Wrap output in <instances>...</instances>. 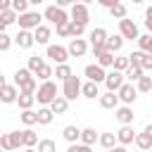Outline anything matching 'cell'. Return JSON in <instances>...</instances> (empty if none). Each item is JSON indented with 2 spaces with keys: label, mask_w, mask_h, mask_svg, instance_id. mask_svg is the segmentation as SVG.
<instances>
[{
  "label": "cell",
  "mask_w": 152,
  "mask_h": 152,
  "mask_svg": "<svg viewBox=\"0 0 152 152\" xmlns=\"http://www.w3.org/2000/svg\"><path fill=\"white\" fill-rule=\"evenodd\" d=\"M19 119H21V124L24 126H33V124H38V112H33V109H24L21 114H19Z\"/></svg>",
  "instance_id": "obj_27"
},
{
  "label": "cell",
  "mask_w": 152,
  "mask_h": 152,
  "mask_svg": "<svg viewBox=\"0 0 152 152\" xmlns=\"http://www.w3.org/2000/svg\"><path fill=\"white\" fill-rule=\"evenodd\" d=\"M135 88H138V93H150V90H152V76H142V78L135 83Z\"/></svg>",
  "instance_id": "obj_39"
},
{
  "label": "cell",
  "mask_w": 152,
  "mask_h": 152,
  "mask_svg": "<svg viewBox=\"0 0 152 152\" xmlns=\"http://www.w3.org/2000/svg\"><path fill=\"white\" fill-rule=\"evenodd\" d=\"M0 100H2L5 104H12V102H17V100H19V88H17L14 83H2Z\"/></svg>",
  "instance_id": "obj_13"
},
{
  "label": "cell",
  "mask_w": 152,
  "mask_h": 152,
  "mask_svg": "<svg viewBox=\"0 0 152 152\" xmlns=\"http://www.w3.org/2000/svg\"><path fill=\"white\" fill-rule=\"evenodd\" d=\"M83 74H86V78L93 81V83H104V81H107V71H104V66H100L97 62H95V64H86Z\"/></svg>",
  "instance_id": "obj_8"
},
{
  "label": "cell",
  "mask_w": 152,
  "mask_h": 152,
  "mask_svg": "<svg viewBox=\"0 0 152 152\" xmlns=\"http://www.w3.org/2000/svg\"><path fill=\"white\" fill-rule=\"evenodd\" d=\"M116 112V119H119V124L121 126H131L133 124V119H135V114H133V109H131V104H121L119 109H114Z\"/></svg>",
  "instance_id": "obj_16"
},
{
  "label": "cell",
  "mask_w": 152,
  "mask_h": 152,
  "mask_svg": "<svg viewBox=\"0 0 152 152\" xmlns=\"http://www.w3.org/2000/svg\"><path fill=\"white\" fill-rule=\"evenodd\" d=\"M135 145H138V150H142V152L150 150V147H152V135H147L145 131L138 133V135H135Z\"/></svg>",
  "instance_id": "obj_31"
},
{
  "label": "cell",
  "mask_w": 152,
  "mask_h": 152,
  "mask_svg": "<svg viewBox=\"0 0 152 152\" xmlns=\"http://www.w3.org/2000/svg\"><path fill=\"white\" fill-rule=\"evenodd\" d=\"M124 40H126V38H124L121 33H114V36H109V38H107V43H104L107 52H112V55H114V52H119V50L124 48Z\"/></svg>",
  "instance_id": "obj_19"
},
{
  "label": "cell",
  "mask_w": 152,
  "mask_h": 152,
  "mask_svg": "<svg viewBox=\"0 0 152 152\" xmlns=\"http://www.w3.org/2000/svg\"><path fill=\"white\" fill-rule=\"evenodd\" d=\"M81 90H83V83H81V78L78 76H69L64 83H62V95L71 102V100H76L78 95H81Z\"/></svg>",
  "instance_id": "obj_5"
},
{
  "label": "cell",
  "mask_w": 152,
  "mask_h": 152,
  "mask_svg": "<svg viewBox=\"0 0 152 152\" xmlns=\"http://www.w3.org/2000/svg\"><path fill=\"white\" fill-rule=\"evenodd\" d=\"M43 19H45V17H43L38 10H33V12L28 10V12L19 14V21H17V24H19V28H26V31H36L38 26H43Z\"/></svg>",
  "instance_id": "obj_4"
},
{
  "label": "cell",
  "mask_w": 152,
  "mask_h": 152,
  "mask_svg": "<svg viewBox=\"0 0 152 152\" xmlns=\"http://www.w3.org/2000/svg\"><path fill=\"white\" fill-rule=\"evenodd\" d=\"M81 95H83V97H88V100H95V97H100V95H102V93H100V83L86 81V83H83V90H81Z\"/></svg>",
  "instance_id": "obj_20"
},
{
  "label": "cell",
  "mask_w": 152,
  "mask_h": 152,
  "mask_svg": "<svg viewBox=\"0 0 152 152\" xmlns=\"http://www.w3.org/2000/svg\"><path fill=\"white\" fill-rule=\"evenodd\" d=\"M28 0H12V10L17 12V14H24V12H28Z\"/></svg>",
  "instance_id": "obj_41"
},
{
  "label": "cell",
  "mask_w": 152,
  "mask_h": 152,
  "mask_svg": "<svg viewBox=\"0 0 152 152\" xmlns=\"http://www.w3.org/2000/svg\"><path fill=\"white\" fill-rule=\"evenodd\" d=\"M142 57H145V52H142V50H135V52H131V55H128L131 64H142Z\"/></svg>",
  "instance_id": "obj_47"
},
{
  "label": "cell",
  "mask_w": 152,
  "mask_h": 152,
  "mask_svg": "<svg viewBox=\"0 0 152 152\" xmlns=\"http://www.w3.org/2000/svg\"><path fill=\"white\" fill-rule=\"evenodd\" d=\"M50 109H52L57 116H59V114H66V109H69V100H66L64 95H59V97H57V100L50 104Z\"/></svg>",
  "instance_id": "obj_26"
},
{
  "label": "cell",
  "mask_w": 152,
  "mask_h": 152,
  "mask_svg": "<svg viewBox=\"0 0 152 152\" xmlns=\"http://www.w3.org/2000/svg\"><path fill=\"white\" fill-rule=\"evenodd\" d=\"M33 36H36V43L38 45H48V40H50V36H52V31H50V26H38L36 31H33Z\"/></svg>",
  "instance_id": "obj_22"
},
{
  "label": "cell",
  "mask_w": 152,
  "mask_h": 152,
  "mask_svg": "<svg viewBox=\"0 0 152 152\" xmlns=\"http://www.w3.org/2000/svg\"><path fill=\"white\" fill-rule=\"evenodd\" d=\"M100 145H102L104 150H112V147H116V145H119V140H116V133H100Z\"/></svg>",
  "instance_id": "obj_28"
},
{
  "label": "cell",
  "mask_w": 152,
  "mask_h": 152,
  "mask_svg": "<svg viewBox=\"0 0 152 152\" xmlns=\"http://www.w3.org/2000/svg\"><path fill=\"white\" fill-rule=\"evenodd\" d=\"M145 26H147V31L152 33V19H145Z\"/></svg>",
  "instance_id": "obj_55"
},
{
  "label": "cell",
  "mask_w": 152,
  "mask_h": 152,
  "mask_svg": "<svg viewBox=\"0 0 152 152\" xmlns=\"http://www.w3.org/2000/svg\"><path fill=\"white\" fill-rule=\"evenodd\" d=\"M2 152H5V150H2Z\"/></svg>",
  "instance_id": "obj_61"
},
{
  "label": "cell",
  "mask_w": 152,
  "mask_h": 152,
  "mask_svg": "<svg viewBox=\"0 0 152 152\" xmlns=\"http://www.w3.org/2000/svg\"><path fill=\"white\" fill-rule=\"evenodd\" d=\"M81 131H83V128H78V126L69 124V126H64V128H62V138H64L69 145H74V142H81Z\"/></svg>",
  "instance_id": "obj_17"
},
{
  "label": "cell",
  "mask_w": 152,
  "mask_h": 152,
  "mask_svg": "<svg viewBox=\"0 0 152 152\" xmlns=\"http://www.w3.org/2000/svg\"><path fill=\"white\" fill-rule=\"evenodd\" d=\"M76 0H57V7H66V5H74Z\"/></svg>",
  "instance_id": "obj_52"
},
{
  "label": "cell",
  "mask_w": 152,
  "mask_h": 152,
  "mask_svg": "<svg viewBox=\"0 0 152 152\" xmlns=\"http://www.w3.org/2000/svg\"><path fill=\"white\" fill-rule=\"evenodd\" d=\"M128 66H131L128 55H126V57H116V59H114V69H116V71H124V74H126V69H128Z\"/></svg>",
  "instance_id": "obj_40"
},
{
  "label": "cell",
  "mask_w": 152,
  "mask_h": 152,
  "mask_svg": "<svg viewBox=\"0 0 152 152\" xmlns=\"http://www.w3.org/2000/svg\"><path fill=\"white\" fill-rule=\"evenodd\" d=\"M121 0H97V5H102V7H107V10H112L114 5H119Z\"/></svg>",
  "instance_id": "obj_50"
},
{
  "label": "cell",
  "mask_w": 152,
  "mask_h": 152,
  "mask_svg": "<svg viewBox=\"0 0 152 152\" xmlns=\"http://www.w3.org/2000/svg\"><path fill=\"white\" fill-rule=\"evenodd\" d=\"M116 95H119V100H121L124 104H133V102L138 100V88H135L133 83H124Z\"/></svg>",
  "instance_id": "obj_12"
},
{
  "label": "cell",
  "mask_w": 152,
  "mask_h": 152,
  "mask_svg": "<svg viewBox=\"0 0 152 152\" xmlns=\"http://www.w3.org/2000/svg\"><path fill=\"white\" fill-rule=\"evenodd\" d=\"M124 83H126V74H124V71H116V69L107 71V81H104L107 90H112V93H119Z\"/></svg>",
  "instance_id": "obj_9"
},
{
  "label": "cell",
  "mask_w": 152,
  "mask_h": 152,
  "mask_svg": "<svg viewBox=\"0 0 152 152\" xmlns=\"http://www.w3.org/2000/svg\"><path fill=\"white\" fill-rule=\"evenodd\" d=\"M24 133V147H36L40 140H38V135H36V131L33 128H24L21 131Z\"/></svg>",
  "instance_id": "obj_30"
},
{
  "label": "cell",
  "mask_w": 152,
  "mask_h": 152,
  "mask_svg": "<svg viewBox=\"0 0 152 152\" xmlns=\"http://www.w3.org/2000/svg\"><path fill=\"white\" fill-rule=\"evenodd\" d=\"M86 31V24H78V21H71V38H81Z\"/></svg>",
  "instance_id": "obj_43"
},
{
  "label": "cell",
  "mask_w": 152,
  "mask_h": 152,
  "mask_svg": "<svg viewBox=\"0 0 152 152\" xmlns=\"http://www.w3.org/2000/svg\"><path fill=\"white\" fill-rule=\"evenodd\" d=\"M81 142L93 147L95 142H100V133H97L95 128H83V131H81Z\"/></svg>",
  "instance_id": "obj_21"
},
{
  "label": "cell",
  "mask_w": 152,
  "mask_h": 152,
  "mask_svg": "<svg viewBox=\"0 0 152 152\" xmlns=\"http://www.w3.org/2000/svg\"><path fill=\"white\" fill-rule=\"evenodd\" d=\"M138 50H142V52L152 55V33H145V36H140V38H138Z\"/></svg>",
  "instance_id": "obj_33"
},
{
  "label": "cell",
  "mask_w": 152,
  "mask_h": 152,
  "mask_svg": "<svg viewBox=\"0 0 152 152\" xmlns=\"http://www.w3.org/2000/svg\"><path fill=\"white\" fill-rule=\"evenodd\" d=\"M69 17H71V21H78V24H88V19H90L88 5H83V2H74V5H71V12H69Z\"/></svg>",
  "instance_id": "obj_10"
},
{
  "label": "cell",
  "mask_w": 152,
  "mask_h": 152,
  "mask_svg": "<svg viewBox=\"0 0 152 152\" xmlns=\"http://www.w3.org/2000/svg\"><path fill=\"white\" fill-rule=\"evenodd\" d=\"M66 152H93V147L90 145H83V142H74V145L66 147Z\"/></svg>",
  "instance_id": "obj_45"
},
{
  "label": "cell",
  "mask_w": 152,
  "mask_h": 152,
  "mask_svg": "<svg viewBox=\"0 0 152 152\" xmlns=\"http://www.w3.org/2000/svg\"><path fill=\"white\" fill-rule=\"evenodd\" d=\"M76 2H83V5H88V2H93V0H76Z\"/></svg>",
  "instance_id": "obj_59"
},
{
  "label": "cell",
  "mask_w": 152,
  "mask_h": 152,
  "mask_svg": "<svg viewBox=\"0 0 152 152\" xmlns=\"http://www.w3.org/2000/svg\"><path fill=\"white\" fill-rule=\"evenodd\" d=\"M33 102H36V93H19L17 104H19V109H21V112H24V109H31V107H33Z\"/></svg>",
  "instance_id": "obj_24"
},
{
  "label": "cell",
  "mask_w": 152,
  "mask_h": 152,
  "mask_svg": "<svg viewBox=\"0 0 152 152\" xmlns=\"http://www.w3.org/2000/svg\"><path fill=\"white\" fill-rule=\"evenodd\" d=\"M7 135H10V142H12V150L24 147V133H21V131H10Z\"/></svg>",
  "instance_id": "obj_34"
},
{
  "label": "cell",
  "mask_w": 152,
  "mask_h": 152,
  "mask_svg": "<svg viewBox=\"0 0 152 152\" xmlns=\"http://www.w3.org/2000/svg\"><path fill=\"white\" fill-rule=\"evenodd\" d=\"M145 19H152V5H150V7L145 10Z\"/></svg>",
  "instance_id": "obj_54"
},
{
  "label": "cell",
  "mask_w": 152,
  "mask_h": 152,
  "mask_svg": "<svg viewBox=\"0 0 152 152\" xmlns=\"http://www.w3.org/2000/svg\"><path fill=\"white\" fill-rule=\"evenodd\" d=\"M135 131H133V126H121L119 131H116V140H119V145H131V142H135Z\"/></svg>",
  "instance_id": "obj_18"
},
{
  "label": "cell",
  "mask_w": 152,
  "mask_h": 152,
  "mask_svg": "<svg viewBox=\"0 0 152 152\" xmlns=\"http://www.w3.org/2000/svg\"><path fill=\"white\" fill-rule=\"evenodd\" d=\"M26 66H28L33 74H38V71L45 66V59H43V57H38V55H36V57H28V64H26Z\"/></svg>",
  "instance_id": "obj_37"
},
{
  "label": "cell",
  "mask_w": 152,
  "mask_h": 152,
  "mask_svg": "<svg viewBox=\"0 0 152 152\" xmlns=\"http://www.w3.org/2000/svg\"><path fill=\"white\" fill-rule=\"evenodd\" d=\"M52 119H55V112L50 107H40L38 109V126H50Z\"/></svg>",
  "instance_id": "obj_25"
},
{
  "label": "cell",
  "mask_w": 152,
  "mask_h": 152,
  "mask_svg": "<svg viewBox=\"0 0 152 152\" xmlns=\"http://www.w3.org/2000/svg\"><path fill=\"white\" fill-rule=\"evenodd\" d=\"M114 59H116V57H114L112 52H102V55H97V64H100V66H104V69H107V66H112V69H114Z\"/></svg>",
  "instance_id": "obj_36"
},
{
  "label": "cell",
  "mask_w": 152,
  "mask_h": 152,
  "mask_svg": "<svg viewBox=\"0 0 152 152\" xmlns=\"http://www.w3.org/2000/svg\"><path fill=\"white\" fill-rule=\"evenodd\" d=\"M133 2H135V5H140V2H145V0H133Z\"/></svg>",
  "instance_id": "obj_60"
},
{
  "label": "cell",
  "mask_w": 152,
  "mask_h": 152,
  "mask_svg": "<svg viewBox=\"0 0 152 152\" xmlns=\"http://www.w3.org/2000/svg\"><path fill=\"white\" fill-rule=\"evenodd\" d=\"M14 86L19 88V93H36L38 86H36V74L28 69V66H19L14 71Z\"/></svg>",
  "instance_id": "obj_1"
},
{
  "label": "cell",
  "mask_w": 152,
  "mask_h": 152,
  "mask_svg": "<svg viewBox=\"0 0 152 152\" xmlns=\"http://www.w3.org/2000/svg\"><path fill=\"white\" fill-rule=\"evenodd\" d=\"M86 52H88L86 38H71V43H69V55H71V57H83Z\"/></svg>",
  "instance_id": "obj_15"
},
{
  "label": "cell",
  "mask_w": 152,
  "mask_h": 152,
  "mask_svg": "<svg viewBox=\"0 0 152 152\" xmlns=\"http://www.w3.org/2000/svg\"><path fill=\"white\" fill-rule=\"evenodd\" d=\"M109 14H112V19H126V5L124 2H119V5H114L112 10H109Z\"/></svg>",
  "instance_id": "obj_38"
},
{
  "label": "cell",
  "mask_w": 152,
  "mask_h": 152,
  "mask_svg": "<svg viewBox=\"0 0 152 152\" xmlns=\"http://www.w3.org/2000/svg\"><path fill=\"white\" fill-rule=\"evenodd\" d=\"M145 71H152V55H147L145 52V57H142V64H140Z\"/></svg>",
  "instance_id": "obj_49"
},
{
  "label": "cell",
  "mask_w": 152,
  "mask_h": 152,
  "mask_svg": "<svg viewBox=\"0 0 152 152\" xmlns=\"http://www.w3.org/2000/svg\"><path fill=\"white\" fill-rule=\"evenodd\" d=\"M10 48H12V36H7V33L2 31V33H0V50H2V52H7Z\"/></svg>",
  "instance_id": "obj_44"
},
{
  "label": "cell",
  "mask_w": 152,
  "mask_h": 152,
  "mask_svg": "<svg viewBox=\"0 0 152 152\" xmlns=\"http://www.w3.org/2000/svg\"><path fill=\"white\" fill-rule=\"evenodd\" d=\"M14 43L21 48V50H31L33 45H36V36H33V31H26V28H19V33L14 36Z\"/></svg>",
  "instance_id": "obj_11"
},
{
  "label": "cell",
  "mask_w": 152,
  "mask_h": 152,
  "mask_svg": "<svg viewBox=\"0 0 152 152\" xmlns=\"http://www.w3.org/2000/svg\"><path fill=\"white\" fill-rule=\"evenodd\" d=\"M45 57H50V59L57 62V64H66V59H69L71 55H69V48H64V45H48Z\"/></svg>",
  "instance_id": "obj_7"
},
{
  "label": "cell",
  "mask_w": 152,
  "mask_h": 152,
  "mask_svg": "<svg viewBox=\"0 0 152 152\" xmlns=\"http://www.w3.org/2000/svg\"><path fill=\"white\" fill-rule=\"evenodd\" d=\"M43 17H45V21H50L52 26H64V24L71 21V17L64 12V7H57V5H48L45 12H43Z\"/></svg>",
  "instance_id": "obj_3"
},
{
  "label": "cell",
  "mask_w": 152,
  "mask_h": 152,
  "mask_svg": "<svg viewBox=\"0 0 152 152\" xmlns=\"http://www.w3.org/2000/svg\"><path fill=\"white\" fill-rule=\"evenodd\" d=\"M119 33L126 38V40H138L140 38V31H138V24L133 21V19H121L119 21Z\"/></svg>",
  "instance_id": "obj_6"
},
{
  "label": "cell",
  "mask_w": 152,
  "mask_h": 152,
  "mask_svg": "<svg viewBox=\"0 0 152 152\" xmlns=\"http://www.w3.org/2000/svg\"><path fill=\"white\" fill-rule=\"evenodd\" d=\"M0 147H2L5 152H12V142H10V135H7V133L0 138Z\"/></svg>",
  "instance_id": "obj_48"
},
{
  "label": "cell",
  "mask_w": 152,
  "mask_h": 152,
  "mask_svg": "<svg viewBox=\"0 0 152 152\" xmlns=\"http://www.w3.org/2000/svg\"><path fill=\"white\" fill-rule=\"evenodd\" d=\"M145 133H147V135H152V124H147V126H145Z\"/></svg>",
  "instance_id": "obj_56"
},
{
  "label": "cell",
  "mask_w": 152,
  "mask_h": 152,
  "mask_svg": "<svg viewBox=\"0 0 152 152\" xmlns=\"http://www.w3.org/2000/svg\"><path fill=\"white\" fill-rule=\"evenodd\" d=\"M14 21H19V14H17L14 10H5V12H0V24H2V28L10 26V24H14Z\"/></svg>",
  "instance_id": "obj_29"
},
{
  "label": "cell",
  "mask_w": 152,
  "mask_h": 152,
  "mask_svg": "<svg viewBox=\"0 0 152 152\" xmlns=\"http://www.w3.org/2000/svg\"><path fill=\"white\" fill-rule=\"evenodd\" d=\"M57 97H59V95H57V83H55V81H43V83L38 86V90H36V100H38V104H43V107H50Z\"/></svg>",
  "instance_id": "obj_2"
},
{
  "label": "cell",
  "mask_w": 152,
  "mask_h": 152,
  "mask_svg": "<svg viewBox=\"0 0 152 152\" xmlns=\"http://www.w3.org/2000/svg\"><path fill=\"white\" fill-rule=\"evenodd\" d=\"M24 152H38L36 147H24Z\"/></svg>",
  "instance_id": "obj_58"
},
{
  "label": "cell",
  "mask_w": 152,
  "mask_h": 152,
  "mask_svg": "<svg viewBox=\"0 0 152 152\" xmlns=\"http://www.w3.org/2000/svg\"><path fill=\"white\" fill-rule=\"evenodd\" d=\"M121 100H119V95L116 93H112V90H107V93H102L100 95V107L102 109H119L121 104H119Z\"/></svg>",
  "instance_id": "obj_14"
},
{
  "label": "cell",
  "mask_w": 152,
  "mask_h": 152,
  "mask_svg": "<svg viewBox=\"0 0 152 152\" xmlns=\"http://www.w3.org/2000/svg\"><path fill=\"white\" fill-rule=\"evenodd\" d=\"M5 10H12V0H0V12Z\"/></svg>",
  "instance_id": "obj_51"
},
{
  "label": "cell",
  "mask_w": 152,
  "mask_h": 152,
  "mask_svg": "<svg viewBox=\"0 0 152 152\" xmlns=\"http://www.w3.org/2000/svg\"><path fill=\"white\" fill-rule=\"evenodd\" d=\"M142 76H145V69H142L140 64H131V66L126 69V78H128L131 83H138Z\"/></svg>",
  "instance_id": "obj_23"
},
{
  "label": "cell",
  "mask_w": 152,
  "mask_h": 152,
  "mask_svg": "<svg viewBox=\"0 0 152 152\" xmlns=\"http://www.w3.org/2000/svg\"><path fill=\"white\" fill-rule=\"evenodd\" d=\"M55 76H57V81H62V83H64L69 76H74V71H71V66H69V64H57Z\"/></svg>",
  "instance_id": "obj_32"
},
{
  "label": "cell",
  "mask_w": 152,
  "mask_h": 152,
  "mask_svg": "<svg viewBox=\"0 0 152 152\" xmlns=\"http://www.w3.org/2000/svg\"><path fill=\"white\" fill-rule=\"evenodd\" d=\"M28 2H31V5H43L45 0H28Z\"/></svg>",
  "instance_id": "obj_57"
},
{
  "label": "cell",
  "mask_w": 152,
  "mask_h": 152,
  "mask_svg": "<svg viewBox=\"0 0 152 152\" xmlns=\"http://www.w3.org/2000/svg\"><path fill=\"white\" fill-rule=\"evenodd\" d=\"M57 36H59V38H69V36H71V21L64 24V26H57Z\"/></svg>",
  "instance_id": "obj_46"
},
{
  "label": "cell",
  "mask_w": 152,
  "mask_h": 152,
  "mask_svg": "<svg viewBox=\"0 0 152 152\" xmlns=\"http://www.w3.org/2000/svg\"><path fill=\"white\" fill-rule=\"evenodd\" d=\"M38 152H57V145H55V140L52 138H43L40 142H38V147H36Z\"/></svg>",
  "instance_id": "obj_35"
},
{
  "label": "cell",
  "mask_w": 152,
  "mask_h": 152,
  "mask_svg": "<svg viewBox=\"0 0 152 152\" xmlns=\"http://www.w3.org/2000/svg\"><path fill=\"white\" fill-rule=\"evenodd\" d=\"M107 152H128V150H126V145H116V147H112V150H107Z\"/></svg>",
  "instance_id": "obj_53"
},
{
  "label": "cell",
  "mask_w": 152,
  "mask_h": 152,
  "mask_svg": "<svg viewBox=\"0 0 152 152\" xmlns=\"http://www.w3.org/2000/svg\"><path fill=\"white\" fill-rule=\"evenodd\" d=\"M36 76H38V78H40V81H50V78H52V76H55V69H52V66H50V64H45V66H43V69H40V71H38V74H36Z\"/></svg>",
  "instance_id": "obj_42"
}]
</instances>
